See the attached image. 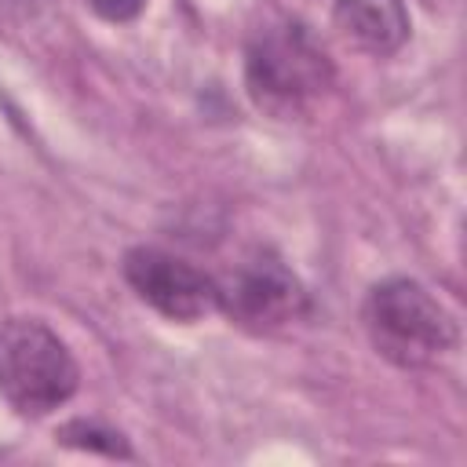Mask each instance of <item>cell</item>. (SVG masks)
<instances>
[{"instance_id": "cell-1", "label": "cell", "mask_w": 467, "mask_h": 467, "mask_svg": "<svg viewBox=\"0 0 467 467\" xmlns=\"http://www.w3.org/2000/svg\"><path fill=\"white\" fill-rule=\"evenodd\" d=\"M244 84L263 113L292 120L328 91L332 62L303 26L281 22L252 36L244 55Z\"/></svg>"}, {"instance_id": "cell-2", "label": "cell", "mask_w": 467, "mask_h": 467, "mask_svg": "<svg viewBox=\"0 0 467 467\" xmlns=\"http://www.w3.org/2000/svg\"><path fill=\"white\" fill-rule=\"evenodd\" d=\"M365 332L372 347L401 368H431L456 347L452 314L409 277L379 281L365 299Z\"/></svg>"}, {"instance_id": "cell-3", "label": "cell", "mask_w": 467, "mask_h": 467, "mask_svg": "<svg viewBox=\"0 0 467 467\" xmlns=\"http://www.w3.org/2000/svg\"><path fill=\"white\" fill-rule=\"evenodd\" d=\"M77 361L36 317L0 321V398L18 416H47L77 394Z\"/></svg>"}, {"instance_id": "cell-4", "label": "cell", "mask_w": 467, "mask_h": 467, "mask_svg": "<svg viewBox=\"0 0 467 467\" xmlns=\"http://www.w3.org/2000/svg\"><path fill=\"white\" fill-rule=\"evenodd\" d=\"M219 310L241 328L277 332L306 314V288L277 255L255 252L219 285Z\"/></svg>"}, {"instance_id": "cell-5", "label": "cell", "mask_w": 467, "mask_h": 467, "mask_svg": "<svg viewBox=\"0 0 467 467\" xmlns=\"http://www.w3.org/2000/svg\"><path fill=\"white\" fill-rule=\"evenodd\" d=\"M124 277L135 288V296L168 321L190 325L219 310V281L171 252L146 244L131 248L124 255Z\"/></svg>"}, {"instance_id": "cell-6", "label": "cell", "mask_w": 467, "mask_h": 467, "mask_svg": "<svg viewBox=\"0 0 467 467\" xmlns=\"http://www.w3.org/2000/svg\"><path fill=\"white\" fill-rule=\"evenodd\" d=\"M332 22L339 36L365 55H390L409 40L401 0H336Z\"/></svg>"}, {"instance_id": "cell-7", "label": "cell", "mask_w": 467, "mask_h": 467, "mask_svg": "<svg viewBox=\"0 0 467 467\" xmlns=\"http://www.w3.org/2000/svg\"><path fill=\"white\" fill-rule=\"evenodd\" d=\"M58 438H62V441H73V445H84V449H102V452H109V456H128V445L120 441V434L102 431V427L84 423V420H77V423L62 427V434H58Z\"/></svg>"}, {"instance_id": "cell-8", "label": "cell", "mask_w": 467, "mask_h": 467, "mask_svg": "<svg viewBox=\"0 0 467 467\" xmlns=\"http://www.w3.org/2000/svg\"><path fill=\"white\" fill-rule=\"evenodd\" d=\"M146 0H88V7L95 15H102L106 22H131L142 11Z\"/></svg>"}]
</instances>
